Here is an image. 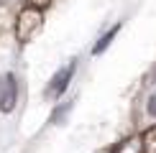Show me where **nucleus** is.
<instances>
[{"label": "nucleus", "mask_w": 156, "mask_h": 153, "mask_svg": "<svg viewBox=\"0 0 156 153\" xmlns=\"http://www.w3.org/2000/svg\"><path fill=\"white\" fill-rule=\"evenodd\" d=\"M41 23H44L41 10H36V8H23L21 13H18V21H16V38H18L21 43L31 41V38L41 31Z\"/></svg>", "instance_id": "nucleus-1"}, {"label": "nucleus", "mask_w": 156, "mask_h": 153, "mask_svg": "<svg viewBox=\"0 0 156 153\" xmlns=\"http://www.w3.org/2000/svg\"><path fill=\"white\" fill-rule=\"evenodd\" d=\"M72 76H74V61H69L67 66H62L59 72L51 76V82H49V87H46V97H49V100L62 97L64 89H67L69 82H72Z\"/></svg>", "instance_id": "nucleus-2"}, {"label": "nucleus", "mask_w": 156, "mask_h": 153, "mask_svg": "<svg viewBox=\"0 0 156 153\" xmlns=\"http://www.w3.org/2000/svg\"><path fill=\"white\" fill-rule=\"evenodd\" d=\"M18 100V84L13 74H0V112H10Z\"/></svg>", "instance_id": "nucleus-3"}, {"label": "nucleus", "mask_w": 156, "mask_h": 153, "mask_svg": "<svg viewBox=\"0 0 156 153\" xmlns=\"http://www.w3.org/2000/svg\"><path fill=\"white\" fill-rule=\"evenodd\" d=\"M110 153H144V148H141V138H136V135L133 138H126L120 145H115Z\"/></svg>", "instance_id": "nucleus-4"}, {"label": "nucleus", "mask_w": 156, "mask_h": 153, "mask_svg": "<svg viewBox=\"0 0 156 153\" xmlns=\"http://www.w3.org/2000/svg\"><path fill=\"white\" fill-rule=\"evenodd\" d=\"M120 25H123V23H115L113 28H110L108 33H105V36L100 38V41L95 43V49H92V54H95V56H97V54H102V51H105V49L110 46V41H113V38H115V33H118V31H120Z\"/></svg>", "instance_id": "nucleus-5"}, {"label": "nucleus", "mask_w": 156, "mask_h": 153, "mask_svg": "<svg viewBox=\"0 0 156 153\" xmlns=\"http://www.w3.org/2000/svg\"><path fill=\"white\" fill-rule=\"evenodd\" d=\"M141 148H144V153H156V125L148 127V130L144 133V138H141Z\"/></svg>", "instance_id": "nucleus-6"}, {"label": "nucleus", "mask_w": 156, "mask_h": 153, "mask_svg": "<svg viewBox=\"0 0 156 153\" xmlns=\"http://www.w3.org/2000/svg\"><path fill=\"white\" fill-rule=\"evenodd\" d=\"M146 112L151 115V117H156V92L148 97V102H146Z\"/></svg>", "instance_id": "nucleus-7"}, {"label": "nucleus", "mask_w": 156, "mask_h": 153, "mask_svg": "<svg viewBox=\"0 0 156 153\" xmlns=\"http://www.w3.org/2000/svg\"><path fill=\"white\" fill-rule=\"evenodd\" d=\"M46 5H51V0H28V8H36V10H44Z\"/></svg>", "instance_id": "nucleus-8"}, {"label": "nucleus", "mask_w": 156, "mask_h": 153, "mask_svg": "<svg viewBox=\"0 0 156 153\" xmlns=\"http://www.w3.org/2000/svg\"><path fill=\"white\" fill-rule=\"evenodd\" d=\"M95 153H110V148H100V151H95Z\"/></svg>", "instance_id": "nucleus-9"}, {"label": "nucleus", "mask_w": 156, "mask_h": 153, "mask_svg": "<svg viewBox=\"0 0 156 153\" xmlns=\"http://www.w3.org/2000/svg\"><path fill=\"white\" fill-rule=\"evenodd\" d=\"M0 3H10V0H0Z\"/></svg>", "instance_id": "nucleus-10"}]
</instances>
